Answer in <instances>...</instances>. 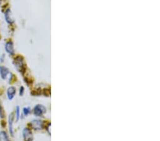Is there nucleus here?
<instances>
[{"mask_svg": "<svg viewBox=\"0 0 160 141\" xmlns=\"http://www.w3.org/2000/svg\"><path fill=\"white\" fill-rule=\"evenodd\" d=\"M14 65L17 70L20 73H24L25 71V63L24 62V59L22 56H17L14 60Z\"/></svg>", "mask_w": 160, "mask_h": 141, "instance_id": "nucleus-1", "label": "nucleus"}, {"mask_svg": "<svg viewBox=\"0 0 160 141\" xmlns=\"http://www.w3.org/2000/svg\"><path fill=\"white\" fill-rule=\"evenodd\" d=\"M29 125L32 129L35 130H39L43 129V126H44V124H43V120L35 119V120H33L32 121H31Z\"/></svg>", "mask_w": 160, "mask_h": 141, "instance_id": "nucleus-2", "label": "nucleus"}, {"mask_svg": "<svg viewBox=\"0 0 160 141\" xmlns=\"http://www.w3.org/2000/svg\"><path fill=\"white\" fill-rule=\"evenodd\" d=\"M46 111V108L45 106H43L41 104H38L33 108V114L35 116L41 117L45 113Z\"/></svg>", "mask_w": 160, "mask_h": 141, "instance_id": "nucleus-3", "label": "nucleus"}, {"mask_svg": "<svg viewBox=\"0 0 160 141\" xmlns=\"http://www.w3.org/2000/svg\"><path fill=\"white\" fill-rule=\"evenodd\" d=\"M23 138L24 141H33V134L29 128H25L23 130Z\"/></svg>", "mask_w": 160, "mask_h": 141, "instance_id": "nucleus-4", "label": "nucleus"}, {"mask_svg": "<svg viewBox=\"0 0 160 141\" xmlns=\"http://www.w3.org/2000/svg\"><path fill=\"white\" fill-rule=\"evenodd\" d=\"M5 50H6L7 53H8L9 55L13 56L15 54L14 43H13L12 41H9V42H7L6 43V44H5Z\"/></svg>", "mask_w": 160, "mask_h": 141, "instance_id": "nucleus-5", "label": "nucleus"}, {"mask_svg": "<svg viewBox=\"0 0 160 141\" xmlns=\"http://www.w3.org/2000/svg\"><path fill=\"white\" fill-rule=\"evenodd\" d=\"M16 92H17V89L14 86L9 87L7 91V95L9 100L12 101V100L14 98L15 95H16Z\"/></svg>", "mask_w": 160, "mask_h": 141, "instance_id": "nucleus-6", "label": "nucleus"}, {"mask_svg": "<svg viewBox=\"0 0 160 141\" xmlns=\"http://www.w3.org/2000/svg\"><path fill=\"white\" fill-rule=\"evenodd\" d=\"M4 17L6 22L8 23L9 24H12L14 23V19L12 17V12L10 9H7L6 11L4 12Z\"/></svg>", "mask_w": 160, "mask_h": 141, "instance_id": "nucleus-7", "label": "nucleus"}, {"mask_svg": "<svg viewBox=\"0 0 160 141\" xmlns=\"http://www.w3.org/2000/svg\"><path fill=\"white\" fill-rule=\"evenodd\" d=\"M9 74V70L4 66H0V76L2 79L5 80Z\"/></svg>", "mask_w": 160, "mask_h": 141, "instance_id": "nucleus-8", "label": "nucleus"}, {"mask_svg": "<svg viewBox=\"0 0 160 141\" xmlns=\"http://www.w3.org/2000/svg\"><path fill=\"white\" fill-rule=\"evenodd\" d=\"M13 121H14V114L12 113L9 118V132L12 136L14 135V130H13Z\"/></svg>", "mask_w": 160, "mask_h": 141, "instance_id": "nucleus-9", "label": "nucleus"}, {"mask_svg": "<svg viewBox=\"0 0 160 141\" xmlns=\"http://www.w3.org/2000/svg\"><path fill=\"white\" fill-rule=\"evenodd\" d=\"M0 141H10L8 135L5 131L0 132Z\"/></svg>", "mask_w": 160, "mask_h": 141, "instance_id": "nucleus-10", "label": "nucleus"}, {"mask_svg": "<svg viewBox=\"0 0 160 141\" xmlns=\"http://www.w3.org/2000/svg\"><path fill=\"white\" fill-rule=\"evenodd\" d=\"M15 117H16V120L18 121L20 118V108L19 106L16 107V110H15Z\"/></svg>", "mask_w": 160, "mask_h": 141, "instance_id": "nucleus-11", "label": "nucleus"}, {"mask_svg": "<svg viewBox=\"0 0 160 141\" xmlns=\"http://www.w3.org/2000/svg\"><path fill=\"white\" fill-rule=\"evenodd\" d=\"M31 111H32V110H31V108L30 107H24V108H23V113L25 115V116H27V115H29Z\"/></svg>", "mask_w": 160, "mask_h": 141, "instance_id": "nucleus-12", "label": "nucleus"}, {"mask_svg": "<svg viewBox=\"0 0 160 141\" xmlns=\"http://www.w3.org/2000/svg\"><path fill=\"white\" fill-rule=\"evenodd\" d=\"M4 117V111H3V108H2V107L1 106V103H0V118H3Z\"/></svg>", "mask_w": 160, "mask_h": 141, "instance_id": "nucleus-13", "label": "nucleus"}, {"mask_svg": "<svg viewBox=\"0 0 160 141\" xmlns=\"http://www.w3.org/2000/svg\"><path fill=\"white\" fill-rule=\"evenodd\" d=\"M24 91H25L24 87V86H21L20 88H19V95H20V96H22V95L24 94Z\"/></svg>", "mask_w": 160, "mask_h": 141, "instance_id": "nucleus-14", "label": "nucleus"}]
</instances>
